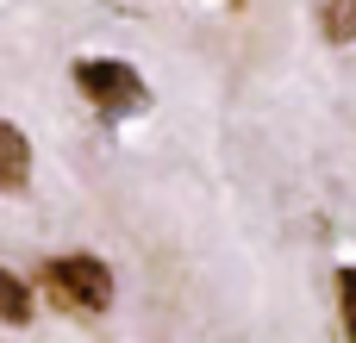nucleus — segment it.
Instances as JSON below:
<instances>
[{
    "instance_id": "7ed1b4c3",
    "label": "nucleus",
    "mask_w": 356,
    "mask_h": 343,
    "mask_svg": "<svg viewBox=\"0 0 356 343\" xmlns=\"http://www.w3.org/2000/svg\"><path fill=\"white\" fill-rule=\"evenodd\" d=\"M25 175H31L25 131H19V125H0V187H6V194H19V187H25Z\"/></svg>"
},
{
    "instance_id": "423d86ee",
    "label": "nucleus",
    "mask_w": 356,
    "mask_h": 343,
    "mask_svg": "<svg viewBox=\"0 0 356 343\" xmlns=\"http://www.w3.org/2000/svg\"><path fill=\"white\" fill-rule=\"evenodd\" d=\"M338 300H344V337L356 343V269H344V287H338Z\"/></svg>"
},
{
    "instance_id": "20e7f679",
    "label": "nucleus",
    "mask_w": 356,
    "mask_h": 343,
    "mask_svg": "<svg viewBox=\"0 0 356 343\" xmlns=\"http://www.w3.org/2000/svg\"><path fill=\"white\" fill-rule=\"evenodd\" d=\"M325 37L332 44H350L356 37V0H325Z\"/></svg>"
},
{
    "instance_id": "f257e3e1",
    "label": "nucleus",
    "mask_w": 356,
    "mask_h": 343,
    "mask_svg": "<svg viewBox=\"0 0 356 343\" xmlns=\"http://www.w3.org/2000/svg\"><path fill=\"white\" fill-rule=\"evenodd\" d=\"M75 87H81L88 106H100L106 119H119V112H144V106H150L144 75H138L131 62H119V56H81V62H75Z\"/></svg>"
},
{
    "instance_id": "39448f33",
    "label": "nucleus",
    "mask_w": 356,
    "mask_h": 343,
    "mask_svg": "<svg viewBox=\"0 0 356 343\" xmlns=\"http://www.w3.org/2000/svg\"><path fill=\"white\" fill-rule=\"evenodd\" d=\"M0 306H6V325H31V300L19 275H0Z\"/></svg>"
},
{
    "instance_id": "f03ea898",
    "label": "nucleus",
    "mask_w": 356,
    "mask_h": 343,
    "mask_svg": "<svg viewBox=\"0 0 356 343\" xmlns=\"http://www.w3.org/2000/svg\"><path fill=\"white\" fill-rule=\"evenodd\" d=\"M44 294L63 312H106L113 306V269L100 256H56L44 269Z\"/></svg>"
}]
</instances>
